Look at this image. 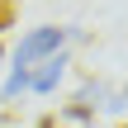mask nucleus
<instances>
[{"label": "nucleus", "mask_w": 128, "mask_h": 128, "mask_svg": "<svg viewBox=\"0 0 128 128\" xmlns=\"http://www.w3.org/2000/svg\"><path fill=\"white\" fill-rule=\"evenodd\" d=\"M62 71H66V57L62 52H52V57H43V62H33V71H24V90H52L57 81H62Z\"/></svg>", "instance_id": "obj_2"}, {"label": "nucleus", "mask_w": 128, "mask_h": 128, "mask_svg": "<svg viewBox=\"0 0 128 128\" xmlns=\"http://www.w3.org/2000/svg\"><path fill=\"white\" fill-rule=\"evenodd\" d=\"M66 43V28H33L24 43H19V52H14V71L24 76L33 62H43V57H52L57 48Z\"/></svg>", "instance_id": "obj_1"}, {"label": "nucleus", "mask_w": 128, "mask_h": 128, "mask_svg": "<svg viewBox=\"0 0 128 128\" xmlns=\"http://www.w3.org/2000/svg\"><path fill=\"white\" fill-rule=\"evenodd\" d=\"M66 114H71V119H95V109H90V104H71Z\"/></svg>", "instance_id": "obj_4"}, {"label": "nucleus", "mask_w": 128, "mask_h": 128, "mask_svg": "<svg viewBox=\"0 0 128 128\" xmlns=\"http://www.w3.org/2000/svg\"><path fill=\"white\" fill-rule=\"evenodd\" d=\"M14 10H19V0H0V33L14 24Z\"/></svg>", "instance_id": "obj_3"}, {"label": "nucleus", "mask_w": 128, "mask_h": 128, "mask_svg": "<svg viewBox=\"0 0 128 128\" xmlns=\"http://www.w3.org/2000/svg\"><path fill=\"white\" fill-rule=\"evenodd\" d=\"M38 128H57V119H38Z\"/></svg>", "instance_id": "obj_5"}]
</instances>
